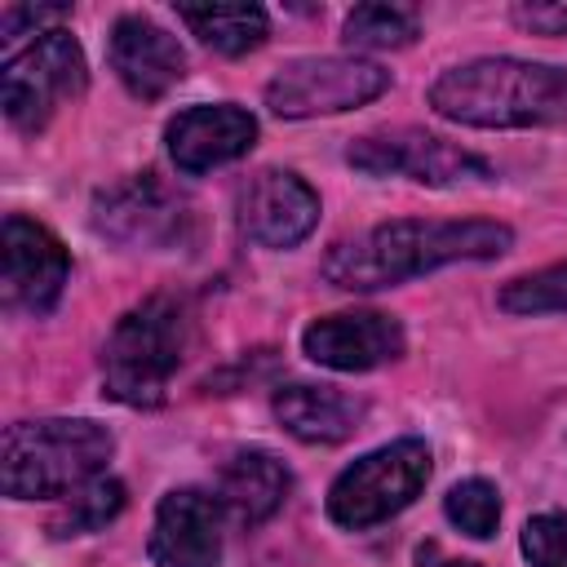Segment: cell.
<instances>
[{"instance_id": "6da1fadb", "label": "cell", "mask_w": 567, "mask_h": 567, "mask_svg": "<svg viewBox=\"0 0 567 567\" xmlns=\"http://www.w3.org/2000/svg\"><path fill=\"white\" fill-rule=\"evenodd\" d=\"M514 244V230L501 221L465 217V221H421L399 217L385 226H372L354 239L332 244L323 257V279L346 292H377L394 288L403 279L430 275L452 261H487L501 257Z\"/></svg>"}, {"instance_id": "7a4b0ae2", "label": "cell", "mask_w": 567, "mask_h": 567, "mask_svg": "<svg viewBox=\"0 0 567 567\" xmlns=\"http://www.w3.org/2000/svg\"><path fill=\"white\" fill-rule=\"evenodd\" d=\"M430 106L470 128H540L567 120V66L474 58L430 84Z\"/></svg>"}, {"instance_id": "3957f363", "label": "cell", "mask_w": 567, "mask_h": 567, "mask_svg": "<svg viewBox=\"0 0 567 567\" xmlns=\"http://www.w3.org/2000/svg\"><path fill=\"white\" fill-rule=\"evenodd\" d=\"M115 439L106 425L84 416L18 421L4 430V492L13 501L71 496L102 474Z\"/></svg>"}, {"instance_id": "277c9868", "label": "cell", "mask_w": 567, "mask_h": 567, "mask_svg": "<svg viewBox=\"0 0 567 567\" xmlns=\"http://www.w3.org/2000/svg\"><path fill=\"white\" fill-rule=\"evenodd\" d=\"M186 310L177 297H146L102 346V385L128 408H159L186 354Z\"/></svg>"}, {"instance_id": "5b68a950", "label": "cell", "mask_w": 567, "mask_h": 567, "mask_svg": "<svg viewBox=\"0 0 567 567\" xmlns=\"http://www.w3.org/2000/svg\"><path fill=\"white\" fill-rule=\"evenodd\" d=\"M430 483V447L421 439H394L354 465H346L328 487V518L337 527L363 532L399 509H408Z\"/></svg>"}, {"instance_id": "8992f818", "label": "cell", "mask_w": 567, "mask_h": 567, "mask_svg": "<svg viewBox=\"0 0 567 567\" xmlns=\"http://www.w3.org/2000/svg\"><path fill=\"white\" fill-rule=\"evenodd\" d=\"M84 84H89V71L75 35L53 27V31H40L22 53H9L0 71V102L9 124H18L22 133H35L49 124L58 102L80 97Z\"/></svg>"}, {"instance_id": "52a82bcc", "label": "cell", "mask_w": 567, "mask_h": 567, "mask_svg": "<svg viewBox=\"0 0 567 567\" xmlns=\"http://www.w3.org/2000/svg\"><path fill=\"white\" fill-rule=\"evenodd\" d=\"M390 89V71L363 58H297L266 84V106L279 120L354 111Z\"/></svg>"}, {"instance_id": "ba28073f", "label": "cell", "mask_w": 567, "mask_h": 567, "mask_svg": "<svg viewBox=\"0 0 567 567\" xmlns=\"http://www.w3.org/2000/svg\"><path fill=\"white\" fill-rule=\"evenodd\" d=\"M346 164L368 177H412L421 186H461V182H487L492 164L474 151H461L434 133L421 128H394V133H368L350 142Z\"/></svg>"}, {"instance_id": "9c48e42d", "label": "cell", "mask_w": 567, "mask_h": 567, "mask_svg": "<svg viewBox=\"0 0 567 567\" xmlns=\"http://www.w3.org/2000/svg\"><path fill=\"white\" fill-rule=\"evenodd\" d=\"M93 226L124 248H173L190 226V204L159 173H133L93 199Z\"/></svg>"}, {"instance_id": "30bf717a", "label": "cell", "mask_w": 567, "mask_h": 567, "mask_svg": "<svg viewBox=\"0 0 567 567\" xmlns=\"http://www.w3.org/2000/svg\"><path fill=\"white\" fill-rule=\"evenodd\" d=\"M0 252H4V275H0L4 310L49 315L66 288V275H71V257L58 244V235L44 230L40 221L13 213V217H4Z\"/></svg>"}, {"instance_id": "8fae6325", "label": "cell", "mask_w": 567, "mask_h": 567, "mask_svg": "<svg viewBox=\"0 0 567 567\" xmlns=\"http://www.w3.org/2000/svg\"><path fill=\"white\" fill-rule=\"evenodd\" d=\"M319 221V195L288 168H261L239 190V230L261 248H297Z\"/></svg>"}, {"instance_id": "7c38bea8", "label": "cell", "mask_w": 567, "mask_h": 567, "mask_svg": "<svg viewBox=\"0 0 567 567\" xmlns=\"http://www.w3.org/2000/svg\"><path fill=\"white\" fill-rule=\"evenodd\" d=\"M306 359L332 372H368L403 354V328L394 315L381 310H346L323 315L301 332Z\"/></svg>"}, {"instance_id": "4fadbf2b", "label": "cell", "mask_w": 567, "mask_h": 567, "mask_svg": "<svg viewBox=\"0 0 567 567\" xmlns=\"http://www.w3.org/2000/svg\"><path fill=\"white\" fill-rule=\"evenodd\" d=\"M221 501L199 487H177L159 501L151 527L155 567H221Z\"/></svg>"}, {"instance_id": "5bb4252c", "label": "cell", "mask_w": 567, "mask_h": 567, "mask_svg": "<svg viewBox=\"0 0 567 567\" xmlns=\"http://www.w3.org/2000/svg\"><path fill=\"white\" fill-rule=\"evenodd\" d=\"M164 142L182 173H208L217 164L248 155V146L257 142V120L235 102L186 106L182 115L168 120Z\"/></svg>"}, {"instance_id": "9a60e30c", "label": "cell", "mask_w": 567, "mask_h": 567, "mask_svg": "<svg viewBox=\"0 0 567 567\" xmlns=\"http://www.w3.org/2000/svg\"><path fill=\"white\" fill-rule=\"evenodd\" d=\"M111 71L120 75V84L142 97V102H155L164 97L182 75H186V53L182 44L155 27L151 18L142 13H124L115 27H111Z\"/></svg>"}, {"instance_id": "2e32d148", "label": "cell", "mask_w": 567, "mask_h": 567, "mask_svg": "<svg viewBox=\"0 0 567 567\" xmlns=\"http://www.w3.org/2000/svg\"><path fill=\"white\" fill-rule=\"evenodd\" d=\"M288 487H292V474H288V465H284L275 452H266V447H244V452H235V456L221 465L217 501H221V509H226L239 527H257V523H266V518L284 505Z\"/></svg>"}, {"instance_id": "e0dca14e", "label": "cell", "mask_w": 567, "mask_h": 567, "mask_svg": "<svg viewBox=\"0 0 567 567\" xmlns=\"http://www.w3.org/2000/svg\"><path fill=\"white\" fill-rule=\"evenodd\" d=\"M363 399L337 390V385H284L275 394V416L279 425L301 439V443H341L354 434V425L363 421Z\"/></svg>"}, {"instance_id": "ac0fdd59", "label": "cell", "mask_w": 567, "mask_h": 567, "mask_svg": "<svg viewBox=\"0 0 567 567\" xmlns=\"http://www.w3.org/2000/svg\"><path fill=\"white\" fill-rule=\"evenodd\" d=\"M177 18L217 53L239 58L266 40V9L261 4H182Z\"/></svg>"}, {"instance_id": "d6986e66", "label": "cell", "mask_w": 567, "mask_h": 567, "mask_svg": "<svg viewBox=\"0 0 567 567\" xmlns=\"http://www.w3.org/2000/svg\"><path fill=\"white\" fill-rule=\"evenodd\" d=\"M341 40L350 49H403L416 40V13L403 4H359L350 9Z\"/></svg>"}, {"instance_id": "ffe728a7", "label": "cell", "mask_w": 567, "mask_h": 567, "mask_svg": "<svg viewBox=\"0 0 567 567\" xmlns=\"http://www.w3.org/2000/svg\"><path fill=\"white\" fill-rule=\"evenodd\" d=\"M120 509H124V483H115V478H93V483H84L80 492H71V501H66L62 514L49 523V532H53V536H84V532L106 527Z\"/></svg>"}, {"instance_id": "44dd1931", "label": "cell", "mask_w": 567, "mask_h": 567, "mask_svg": "<svg viewBox=\"0 0 567 567\" xmlns=\"http://www.w3.org/2000/svg\"><path fill=\"white\" fill-rule=\"evenodd\" d=\"M443 514L452 527H461L474 540H487L501 523V492L487 478H465L443 496Z\"/></svg>"}, {"instance_id": "7402d4cb", "label": "cell", "mask_w": 567, "mask_h": 567, "mask_svg": "<svg viewBox=\"0 0 567 567\" xmlns=\"http://www.w3.org/2000/svg\"><path fill=\"white\" fill-rule=\"evenodd\" d=\"M501 306L509 315H554V310H567V261L505 284L501 288Z\"/></svg>"}, {"instance_id": "603a6c76", "label": "cell", "mask_w": 567, "mask_h": 567, "mask_svg": "<svg viewBox=\"0 0 567 567\" xmlns=\"http://www.w3.org/2000/svg\"><path fill=\"white\" fill-rule=\"evenodd\" d=\"M523 554L532 567H567V509H545L527 518Z\"/></svg>"}, {"instance_id": "cb8c5ba5", "label": "cell", "mask_w": 567, "mask_h": 567, "mask_svg": "<svg viewBox=\"0 0 567 567\" xmlns=\"http://www.w3.org/2000/svg\"><path fill=\"white\" fill-rule=\"evenodd\" d=\"M509 18L532 35H567V4H514Z\"/></svg>"}, {"instance_id": "d4e9b609", "label": "cell", "mask_w": 567, "mask_h": 567, "mask_svg": "<svg viewBox=\"0 0 567 567\" xmlns=\"http://www.w3.org/2000/svg\"><path fill=\"white\" fill-rule=\"evenodd\" d=\"M58 13H66L62 4H49V9H4V18H0V31H4V40H13L18 35V27L22 22H49V18H58Z\"/></svg>"}, {"instance_id": "484cf974", "label": "cell", "mask_w": 567, "mask_h": 567, "mask_svg": "<svg viewBox=\"0 0 567 567\" xmlns=\"http://www.w3.org/2000/svg\"><path fill=\"white\" fill-rule=\"evenodd\" d=\"M416 567H478V563H470V558H452V554H443L434 540H425V545L416 549Z\"/></svg>"}]
</instances>
